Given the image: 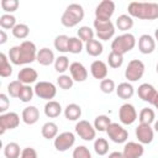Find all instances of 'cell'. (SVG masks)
I'll list each match as a JSON object with an SVG mask.
<instances>
[{"label": "cell", "mask_w": 158, "mask_h": 158, "mask_svg": "<svg viewBox=\"0 0 158 158\" xmlns=\"http://www.w3.org/2000/svg\"><path fill=\"white\" fill-rule=\"evenodd\" d=\"M16 17L11 14H4L0 16V26L4 30H12L16 26Z\"/></svg>", "instance_id": "1f68e13d"}, {"label": "cell", "mask_w": 158, "mask_h": 158, "mask_svg": "<svg viewBox=\"0 0 158 158\" xmlns=\"http://www.w3.org/2000/svg\"><path fill=\"white\" fill-rule=\"evenodd\" d=\"M12 74V67L5 53H0V75L2 78L10 77Z\"/></svg>", "instance_id": "f546056e"}, {"label": "cell", "mask_w": 158, "mask_h": 158, "mask_svg": "<svg viewBox=\"0 0 158 158\" xmlns=\"http://www.w3.org/2000/svg\"><path fill=\"white\" fill-rule=\"evenodd\" d=\"M94 28L96 30V36L99 40L102 41H109L114 35H115V26L109 21H101V20H94Z\"/></svg>", "instance_id": "8992f818"}, {"label": "cell", "mask_w": 158, "mask_h": 158, "mask_svg": "<svg viewBox=\"0 0 158 158\" xmlns=\"http://www.w3.org/2000/svg\"><path fill=\"white\" fill-rule=\"evenodd\" d=\"M22 86H23V84L21 81H19V80L10 81L9 85H7V93H9V95L11 98H19Z\"/></svg>", "instance_id": "b9f144b4"}, {"label": "cell", "mask_w": 158, "mask_h": 158, "mask_svg": "<svg viewBox=\"0 0 158 158\" xmlns=\"http://www.w3.org/2000/svg\"><path fill=\"white\" fill-rule=\"evenodd\" d=\"M116 94L120 99L127 100V99H131L133 96L135 89H133L132 84H130L128 81H123V83L118 84V86L116 88Z\"/></svg>", "instance_id": "603a6c76"}, {"label": "cell", "mask_w": 158, "mask_h": 158, "mask_svg": "<svg viewBox=\"0 0 158 158\" xmlns=\"http://www.w3.org/2000/svg\"><path fill=\"white\" fill-rule=\"evenodd\" d=\"M75 143V136L72 132H62L54 138V148L59 152H65Z\"/></svg>", "instance_id": "7c38bea8"}, {"label": "cell", "mask_w": 158, "mask_h": 158, "mask_svg": "<svg viewBox=\"0 0 158 158\" xmlns=\"http://www.w3.org/2000/svg\"><path fill=\"white\" fill-rule=\"evenodd\" d=\"M68 42H69V37L65 35H59L56 37L54 40V48L58 52L62 53H67L68 52Z\"/></svg>", "instance_id": "d6a6232c"}, {"label": "cell", "mask_w": 158, "mask_h": 158, "mask_svg": "<svg viewBox=\"0 0 158 158\" xmlns=\"http://www.w3.org/2000/svg\"><path fill=\"white\" fill-rule=\"evenodd\" d=\"M21 117H22V121L26 125H33L40 118V111H38V109L36 106H26L22 110Z\"/></svg>", "instance_id": "44dd1931"}, {"label": "cell", "mask_w": 158, "mask_h": 158, "mask_svg": "<svg viewBox=\"0 0 158 158\" xmlns=\"http://www.w3.org/2000/svg\"><path fill=\"white\" fill-rule=\"evenodd\" d=\"M6 41H7V35L5 33L4 30H1L0 31V44H4Z\"/></svg>", "instance_id": "f907efd6"}, {"label": "cell", "mask_w": 158, "mask_h": 158, "mask_svg": "<svg viewBox=\"0 0 158 158\" xmlns=\"http://www.w3.org/2000/svg\"><path fill=\"white\" fill-rule=\"evenodd\" d=\"M69 72L74 81H84L88 78V70L80 62H73L69 65Z\"/></svg>", "instance_id": "e0dca14e"}, {"label": "cell", "mask_w": 158, "mask_h": 158, "mask_svg": "<svg viewBox=\"0 0 158 158\" xmlns=\"http://www.w3.org/2000/svg\"><path fill=\"white\" fill-rule=\"evenodd\" d=\"M138 49L143 54H149L156 49V40L149 35H142L138 38Z\"/></svg>", "instance_id": "d6986e66"}, {"label": "cell", "mask_w": 158, "mask_h": 158, "mask_svg": "<svg viewBox=\"0 0 158 158\" xmlns=\"http://www.w3.org/2000/svg\"><path fill=\"white\" fill-rule=\"evenodd\" d=\"M60 112H62V106L56 100H51L44 105V115L49 118L58 117L60 115Z\"/></svg>", "instance_id": "cb8c5ba5"}, {"label": "cell", "mask_w": 158, "mask_h": 158, "mask_svg": "<svg viewBox=\"0 0 158 158\" xmlns=\"http://www.w3.org/2000/svg\"><path fill=\"white\" fill-rule=\"evenodd\" d=\"M33 90L40 99H44L48 101H51L57 94V88L51 81H38L36 83Z\"/></svg>", "instance_id": "52a82bcc"}, {"label": "cell", "mask_w": 158, "mask_h": 158, "mask_svg": "<svg viewBox=\"0 0 158 158\" xmlns=\"http://www.w3.org/2000/svg\"><path fill=\"white\" fill-rule=\"evenodd\" d=\"M90 73L95 79H106L107 77V65L102 60H94L90 65Z\"/></svg>", "instance_id": "ffe728a7"}, {"label": "cell", "mask_w": 158, "mask_h": 158, "mask_svg": "<svg viewBox=\"0 0 158 158\" xmlns=\"http://www.w3.org/2000/svg\"><path fill=\"white\" fill-rule=\"evenodd\" d=\"M118 117H120L121 123L132 125L137 120V111H136L133 105L126 102V104L121 105V107L118 110Z\"/></svg>", "instance_id": "4fadbf2b"}, {"label": "cell", "mask_w": 158, "mask_h": 158, "mask_svg": "<svg viewBox=\"0 0 158 158\" xmlns=\"http://www.w3.org/2000/svg\"><path fill=\"white\" fill-rule=\"evenodd\" d=\"M20 146L16 142H10L4 147V154L6 158H20L21 157Z\"/></svg>", "instance_id": "83f0119b"}, {"label": "cell", "mask_w": 158, "mask_h": 158, "mask_svg": "<svg viewBox=\"0 0 158 158\" xmlns=\"http://www.w3.org/2000/svg\"><path fill=\"white\" fill-rule=\"evenodd\" d=\"M38 78V74L36 72V69L30 68V67H25L22 68L19 74H17V80L21 81L23 85H30L32 83H35Z\"/></svg>", "instance_id": "ac0fdd59"}, {"label": "cell", "mask_w": 158, "mask_h": 158, "mask_svg": "<svg viewBox=\"0 0 158 158\" xmlns=\"http://www.w3.org/2000/svg\"><path fill=\"white\" fill-rule=\"evenodd\" d=\"M41 133L42 136L46 138V139H52V138H56L58 136V126L52 122V121H48L46 122L42 128H41Z\"/></svg>", "instance_id": "484cf974"}, {"label": "cell", "mask_w": 158, "mask_h": 158, "mask_svg": "<svg viewBox=\"0 0 158 158\" xmlns=\"http://www.w3.org/2000/svg\"><path fill=\"white\" fill-rule=\"evenodd\" d=\"M137 94H138L139 99H142V100L146 101V102L152 104L153 100H154V98H156V95L158 94V91L154 89L153 85H151V84H148V83H143V84H141V85L138 86Z\"/></svg>", "instance_id": "2e32d148"}, {"label": "cell", "mask_w": 158, "mask_h": 158, "mask_svg": "<svg viewBox=\"0 0 158 158\" xmlns=\"http://www.w3.org/2000/svg\"><path fill=\"white\" fill-rule=\"evenodd\" d=\"M1 7L5 12L11 14L17 10L19 7V1L17 0H1Z\"/></svg>", "instance_id": "ee69618b"}, {"label": "cell", "mask_w": 158, "mask_h": 158, "mask_svg": "<svg viewBox=\"0 0 158 158\" xmlns=\"http://www.w3.org/2000/svg\"><path fill=\"white\" fill-rule=\"evenodd\" d=\"M143 74H144V64L139 59H132L125 69V78L128 81H137L143 77Z\"/></svg>", "instance_id": "5b68a950"}, {"label": "cell", "mask_w": 158, "mask_h": 158, "mask_svg": "<svg viewBox=\"0 0 158 158\" xmlns=\"http://www.w3.org/2000/svg\"><path fill=\"white\" fill-rule=\"evenodd\" d=\"M107 63L111 68H120L123 63V56L118 54V53H115V52H111L109 56H107Z\"/></svg>", "instance_id": "60d3db41"}, {"label": "cell", "mask_w": 158, "mask_h": 158, "mask_svg": "<svg viewBox=\"0 0 158 158\" xmlns=\"http://www.w3.org/2000/svg\"><path fill=\"white\" fill-rule=\"evenodd\" d=\"M20 123V116L16 112H5L0 115V135H4L6 130H14Z\"/></svg>", "instance_id": "8fae6325"}, {"label": "cell", "mask_w": 158, "mask_h": 158, "mask_svg": "<svg viewBox=\"0 0 158 158\" xmlns=\"http://www.w3.org/2000/svg\"><path fill=\"white\" fill-rule=\"evenodd\" d=\"M115 12V2L112 0H102L95 9V19L109 21Z\"/></svg>", "instance_id": "9c48e42d"}, {"label": "cell", "mask_w": 158, "mask_h": 158, "mask_svg": "<svg viewBox=\"0 0 158 158\" xmlns=\"http://www.w3.org/2000/svg\"><path fill=\"white\" fill-rule=\"evenodd\" d=\"M111 123V120L109 118V116L106 115H99L95 117V121H94V127L96 131H106V128L109 127V125Z\"/></svg>", "instance_id": "836d02e7"}, {"label": "cell", "mask_w": 158, "mask_h": 158, "mask_svg": "<svg viewBox=\"0 0 158 158\" xmlns=\"http://www.w3.org/2000/svg\"><path fill=\"white\" fill-rule=\"evenodd\" d=\"M136 46V38L132 33H123L121 36H117L112 43H111V52L118 53L123 56L125 53L133 49Z\"/></svg>", "instance_id": "277c9868"}, {"label": "cell", "mask_w": 158, "mask_h": 158, "mask_svg": "<svg viewBox=\"0 0 158 158\" xmlns=\"http://www.w3.org/2000/svg\"><path fill=\"white\" fill-rule=\"evenodd\" d=\"M154 40L158 42V27H157V30L154 31Z\"/></svg>", "instance_id": "f5cc1de1"}, {"label": "cell", "mask_w": 158, "mask_h": 158, "mask_svg": "<svg viewBox=\"0 0 158 158\" xmlns=\"http://www.w3.org/2000/svg\"><path fill=\"white\" fill-rule=\"evenodd\" d=\"M9 105H10V101L6 94H0V112L5 114V111L9 109Z\"/></svg>", "instance_id": "c3c4849f"}, {"label": "cell", "mask_w": 158, "mask_h": 158, "mask_svg": "<svg viewBox=\"0 0 158 158\" xmlns=\"http://www.w3.org/2000/svg\"><path fill=\"white\" fill-rule=\"evenodd\" d=\"M36 60H37L41 65H44V67L51 65L52 63H54V62H56L54 53H53V51H52V49H49V48L44 47V48H42V49H40V51L37 52Z\"/></svg>", "instance_id": "7402d4cb"}, {"label": "cell", "mask_w": 158, "mask_h": 158, "mask_svg": "<svg viewBox=\"0 0 158 158\" xmlns=\"http://www.w3.org/2000/svg\"><path fill=\"white\" fill-rule=\"evenodd\" d=\"M136 137L141 144H149L153 141L154 130L151 127V125L139 123L136 128Z\"/></svg>", "instance_id": "5bb4252c"}, {"label": "cell", "mask_w": 158, "mask_h": 158, "mask_svg": "<svg viewBox=\"0 0 158 158\" xmlns=\"http://www.w3.org/2000/svg\"><path fill=\"white\" fill-rule=\"evenodd\" d=\"M154 106H156V109H158V94L156 95V98H154V100H153V102H152Z\"/></svg>", "instance_id": "816d5d0a"}, {"label": "cell", "mask_w": 158, "mask_h": 158, "mask_svg": "<svg viewBox=\"0 0 158 158\" xmlns=\"http://www.w3.org/2000/svg\"><path fill=\"white\" fill-rule=\"evenodd\" d=\"M85 49H86V53H88L89 56H91V57H98V56H100V54L102 53L104 47H102V44H101L100 41H98V40H91V41L86 42Z\"/></svg>", "instance_id": "4316f807"}, {"label": "cell", "mask_w": 158, "mask_h": 158, "mask_svg": "<svg viewBox=\"0 0 158 158\" xmlns=\"http://www.w3.org/2000/svg\"><path fill=\"white\" fill-rule=\"evenodd\" d=\"M57 84H58V86H59L60 89H63V90H69V89L73 86L74 80H73L72 77H69V75H67V74H62V75H59V77L57 78Z\"/></svg>", "instance_id": "ab89813d"}, {"label": "cell", "mask_w": 158, "mask_h": 158, "mask_svg": "<svg viewBox=\"0 0 158 158\" xmlns=\"http://www.w3.org/2000/svg\"><path fill=\"white\" fill-rule=\"evenodd\" d=\"M144 153L143 144L139 142H127L123 147V158H141Z\"/></svg>", "instance_id": "9a60e30c"}, {"label": "cell", "mask_w": 158, "mask_h": 158, "mask_svg": "<svg viewBox=\"0 0 158 158\" xmlns=\"http://www.w3.org/2000/svg\"><path fill=\"white\" fill-rule=\"evenodd\" d=\"M94 151L99 156H105L109 152V143H107V141L105 138H102V137L96 138L95 142H94Z\"/></svg>", "instance_id": "e575fe53"}, {"label": "cell", "mask_w": 158, "mask_h": 158, "mask_svg": "<svg viewBox=\"0 0 158 158\" xmlns=\"http://www.w3.org/2000/svg\"><path fill=\"white\" fill-rule=\"evenodd\" d=\"M64 116L69 121H77L81 116V107L78 104H68L64 109Z\"/></svg>", "instance_id": "d4e9b609"}, {"label": "cell", "mask_w": 158, "mask_h": 158, "mask_svg": "<svg viewBox=\"0 0 158 158\" xmlns=\"http://www.w3.org/2000/svg\"><path fill=\"white\" fill-rule=\"evenodd\" d=\"M128 15L131 17H137L141 20H156L158 19V4L157 2H130Z\"/></svg>", "instance_id": "7a4b0ae2"}, {"label": "cell", "mask_w": 158, "mask_h": 158, "mask_svg": "<svg viewBox=\"0 0 158 158\" xmlns=\"http://www.w3.org/2000/svg\"><path fill=\"white\" fill-rule=\"evenodd\" d=\"M153 130H154L156 132H158V121L154 122V127H153Z\"/></svg>", "instance_id": "db71d44e"}, {"label": "cell", "mask_w": 158, "mask_h": 158, "mask_svg": "<svg viewBox=\"0 0 158 158\" xmlns=\"http://www.w3.org/2000/svg\"><path fill=\"white\" fill-rule=\"evenodd\" d=\"M157 73H158V64H157Z\"/></svg>", "instance_id": "11a10c76"}, {"label": "cell", "mask_w": 158, "mask_h": 158, "mask_svg": "<svg viewBox=\"0 0 158 158\" xmlns=\"http://www.w3.org/2000/svg\"><path fill=\"white\" fill-rule=\"evenodd\" d=\"M20 158H37V152L32 147H26L22 149Z\"/></svg>", "instance_id": "7dc6e473"}, {"label": "cell", "mask_w": 158, "mask_h": 158, "mask_svg": "<svg viewBox=\"0 0 158 158\" xmlns=\"http://www.w3.org/2000/svg\"><path fill=\"white\" fill-rule=\"evenodd\" d=\"M69 59L65 57V56H59L58 58H56V62H54V69L58 72V73H64L68 68H69Z\"/></svg>", "instance_id": "f35d334b"}, {"label": "cell", "mask_w": 158, "mask_h": 158, "mask_svg": "<svg viewBox=\"0 0 158 158\" xmlns=\"http://www.w3.org/2000/svg\"><path fill=\"white\" fill-rule=\"evenodd\" d=\"M83 51V41L78 37H69L68 42V52L73 54H78Z\"/></svg>", "instance_id": "d590c367"}, {"label": "cell", "mask_w": 158, "mask_h": 158, "mask_svg": "<svg viewBox=\"0 0 158 158\" xmlns=\"http://www.w3.org/2000/svg\"><path fill=\"white\" fill-rule=\"evenodd\" d=\"M75 132L77 135L84 139V141H93L96 136V130L95 127L86 120H80L75 125Z\"/></svg>", "instance_id": "30bf717a"}, {"label": "cell", "mask_w": 158, "mask_h": 158, "mask_svg": "<svg viewBox=\"0 0 158 158\" xmlns=\"http://www.w3.org/2000/svg\"><path fill=\"white\" fill-rule=\"evenodd\" d=\"M109 138L115 143H125L128 138V132L117 122H111L106 128Z\"/></svg>", "instance_id": "ba28073f"}, {"label": "cell", "mask_w": 158, "mask_h": 158, "mask_svg": "<svg viewBox=\"0 0 158 158\" xmlns=\"http://www.w3.org/2000/svg\"><path fill=\"white\" fill-rule=\"evenodd\" d=\"M107 158H123V154H122V152H117V151H115V152H111V153L109 154Z\"/></svg>", "instance_id": "681fc988"}, {"label": "cell", "mask_w": 158, "mask_h": 158, "mask_svg": "<svg viewBox=\"0 0 158 158\" xmlns=\"http://www.w3.org/2000/svg\"><path fill=\"white\" fill-rule=\"evenodd\" d=\"M84 19V9L80 4H70L62 15L60 22L65 27H74Z\"/></svg>", "instance_id": "3957f363"}, {"label": "cell", "mask_w": 158, "mask_h": 158, "mask_svg": "<svg viewBox=\"0 0 158 158\" xmlns=\"http://www.w3.org/2000/svg\"><path fill=\"white\" fill-rule=\"evenodd\" d=\"M30 33V28L25 23H17L14 28H12V35L15 38H19V40H23L28 36Z\"/></svg>", "instance_id": "8d00e7d4"}, {"label": "cell", "mask_w": 158, "mask_h": 158, "mask_svg": "<svg viewBox=\"0 0 158 158\" xmlns=\"http://www.w3.org/2000/svg\"><path fill=\"white\" fill-rule=\"evenodd\" d=\"M37 57V48L33 42L23 41L20 46H14L9 51V59L15 65L28 64L36 60Z\"/></svg>", "instance_id": "6da1fadb"}, {"label": "cell", "mask_w": 158, "mask_h": 158, "mask_svg": "<svg viewBox=\"0 0 158 158\" xmlns=\"http://www.w3.org/2000/svg\"><path fill=\"white\" fill-rule=\"evenodd\" d=\"M116 26L118 30L121 31H127V30H131L132 26H133V20L130 15H120L117 19H116Z\"/></svg>", "instance_id": "f1b7e54d"}, {"label": "cell", "mask_w": 158, "mask_h": 158, "mask_svg": "<svg viewBox=\"0 0 158 158\" xmlns=\"http://www.w3.org/2000/svg\"><path fill=\"white\" fill-rule=\"evenodd\" d=\"M100 90L105 94H111L114 90H116L115 81L112 79H102L100 81Z\"/></svg>", "instance_id": "f6af8a7d"}, {"label": "cell", "mask_w": 158, "mask_h": 158, "mask_svg": "<svg viewBox=\"0 0 158 158\" xmlns=\"http://www.w3.org/2000/svg\"><path fill=\"white\" fill-rule=\"evenodd\" d=\"M73 158H93L90 151L85 146H78L73 151Z\"/></svg>", "instance_id": "bcb514c9"}, {"label": "cell", "mask_w": 158, "mask_h": 158, "mask_svg": "<svg viewBox=\"0 0 158 158\" xmlns=\"http://www.w3.org/2000/svg\"><path fill=\"white\" fill-rule=\"evenodd\" d=\"M138 118H139V123H144V125H151L152 122H154V118H156V115H154V111L149 107H143L138 115Z\"/></svg>", "instance_id": "4dcf8cb0"}, {"label": "cell", "mask_w": 158, "mask_h": 158, "mask_svg": "<svg viewBox=\"0 0 158 158\" xmlns=\"http://www.w3.org/2000/svg\"><path fill=\"white\" fill-rule=\"evenodd\" d=\"M78 38H80L83 42H89L94 40V31L89 26H81L78 30Z\"/></svg>", "instance_id": "74e56055"}, {"label": "cell", "mask_w": 158, "mask_h": 158, "mask_svg": "<svg viewBox=\"0 0 158 158\" xmlns=\"http://www.w3.org/2000/svg\"><path fill=\"white\" fill-rule=\"evenodd\" d=\"M35 95V90L33 88H31L30 85H23L21 91H20V95H19V99L22 101V102H28L32 100Z\"/></svg>", "instance_id": "7bdbcfd3"}]
</instances>
